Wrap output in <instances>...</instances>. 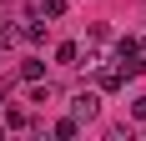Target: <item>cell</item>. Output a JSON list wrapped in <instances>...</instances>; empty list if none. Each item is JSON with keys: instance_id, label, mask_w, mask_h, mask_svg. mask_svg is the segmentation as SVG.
Wrapping results in <instances>:
<instances>
[{"instance_id": "6da1fadb", "label": "cell", "mask_w": 146, "mask_h": 141, "mask_svg": "<svg viewBox=\"0 0 146 141\" xmlns=\"http://www.w3.org/2000/svg\"><path fill=\"white\" fill-rule=\"evenodd\" d=\"M111 66H116L126 81H136V76H141V66H146V61H141V45H136V41H121L116 56H111Z\"/></svg>"}, {"instance_id": "7a4b0ae2", "label": "cell", "mask_w": 146, "mask_h": 141, "mask_svg": "<svg viewBox=\"0 0 146 141\" xmlns=\"http://www.w3.org/2000/svg\"><path fill=\"white\" fill-rule=\"evenodd\" d=\"M96 111H101V96H96V91H76L71 96V116L76 121H91Z\"/></svg>"}, {"instance_id": "3957f363", "label": "cell", "mask_w": 146, "mask_h": 141, "mask_svg": "<svg viewBox=\"0 0 146 141\" xmlns=\"http://www.w3.org/2000/svg\"><path fill=\"white\" fill-rule=\"evenodd\" d=\"M96 86H101V91H121V86H126V76H121V70L111 66V61H106V66L96 70Z\"/></svg>"}, {"instance_id": "277c9868", "label": "cell", "mask_w": 146, "mask_h": 141, "mask_svg": "<svg viewBox=\"0 0 146 141\" xmlns=\"http://www.w3.org/2000/svg\"><path fill=\"white\" fill-rule=\"evenodd\" d=\"M45 76V61H20V81H40Z\"/></svg>"}, {"instance_id": "5b68a950", "label": "cell", "mask_w": 146, "mask_h": 141, "mask_svg": "<svg viewBox=\"0 0 146 141\" xmlns=\"http://www.w3.org/2000/svg\"><path fill=\"white\" fill-rule=\"evenodd\" d=\"M76 126H81V121H76V116H66V121H56L50 131H56V141H71V136H76Z\"/></svg>"}, {"instance_id": "8992f818", "label": "cell", "mask_w": 146, "mask_h": 141, "mask_svg": "<svg viewBox=\"0 0 146 141\" xmlns=\"http://www.w3.org/2000/svg\"><path fill=\"white\" fill-rule=\"evenodd\" d=\"M15 41H20V25H5V20H0V51H10Z\"/></svg>"}, {"instance_id": "52a82bcc", "label": "cell", "mask_w": 146, "mask_h": 141, "mask_svg": "<svg viewBox=\"0 0 146 141\" xmlns=\"http://www.w3.org/2000/svg\"><path fill=\"white\" fill-rule=\"evenodd\" d=\"M56 61H60V66H76V61H81V45H71V41H66V45L56 51Z\"/></svg>"}, {"instance_id": "ba28073f", "label": "cell", "mask_w": 146, "mask_h": 141, "mask_svg": "<svg viewBox=\"0 0 146 141\" xmlns=\"http://www.w3.org/2000/svg\"><path fill=\"white\" fill-rule=\"evenodd\" d=\"M5 126H15V131H20V126H30V116L20 111V106H10V111H5Z\"/></svg>"}, {"instance_id": "9c48e42d", "label": "cell", "mask_w": 146, "mask_h": 141, "mask_svg": "<svg viewBox=\"0 0 146 141\" xmlns=\"http://www.w3.org/2000/svg\"><path fill=\"white\" fill-rule=\"evenodd\" d=\"M30 86H35V91H30V101H35V106H45V101L56 96V91H50V86H40V81H30Z\"/></svg>"}, {"instance_id": "30bf717a", "label": "cell", "mask_w": 146, "mask_h": 141, "mask_svg": "<svg viewBox=\"0 0 146 141\" xmlns=\"http://www.w3.org/2000/svg\"><path fill=\"white\" fill-rule=\"evenodd\" d=\"M40 10L45 15H66V0H40Z\"/></svg>"}, {"instance_id": "8fae6325", "label": "cell", "mask_w": 146, "mask_h": 141, "mask_svg": "<svg viewBox=\"0 0 146 141\" xmlns=\"http://www.w3.org/2000/svg\"><path fill=\"white\" fill-rule=\"evenodd\" d=\"M131 116H136V121H146V96H136V101H131Z\"/></svg>"}, {"instance_id": "7c38bea8", "label": "cell", "mask_w": 146, "mask_h": 141, "mask_svg": "<svg viewBox=\"0 0 146 141\" xmlns=\"http://www.w3.org/2000/svg\"><path fill=\"white\" fill-rule=\"evenodd\" d=\"M0 106H5V86H0Z\"/></svg>"}, {"instance_id": "4fadbf2b", "label": "cell", "mask_w": 146, "mask_h": 141, "mask_svg": "<svg viewBox=\"0 0 146 141\" xmlns=\"http://www.w3.org/2000/svg\"><path fill=\"white\" fill-rule=\"evenodd\" d=\"M136 45H141V51H146V35H141V41H136Z\"/></svg>"}]
</instances>
